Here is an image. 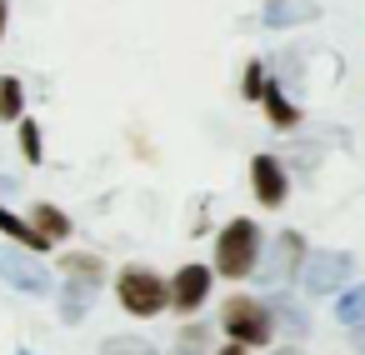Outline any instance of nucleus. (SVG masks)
<instances>
[{"mask_svg":"<svg viewBox=\"0 0 365 355\" xmlns=\"http://www.w3.org/2000/svg\"><path fill=\"white\" fill-rule=\"evenodd\" d=\"M255 265H260V225L245 215L225 220V230L215 235V270L225 280H245Z\"/></svg>","mask_w":365,"mask_h":355,"instance_id":"obj_1","label":"nucleus"},{"mask_svg":"<svg viewBox=\"0 0 365 355\" xmlns=\"http://www.w3.org/2000/svg\"><path fill=\"white\" fill-rule=\"evenodd\" d=\"M66 285H56L61 290V320L66 325H81V315H91V305H96V295H101V260L96 255H71L66 260Z\"/></svg>","mask_w":365,"mask_h":355,"instance_id":"obj_2","label":"nucleus"},{"mask_svg":"<svg viewBox=\"0 0 365 355\" xmlns=\"http://www.w3.org/2000/svg\"><path fill=\"white\" fill-rule=\"evenodd\" d=\"M220 330L230 340H240V345H265L270 330H275V320H270V305H260L250 295H230L225 310H220Z\"/></svg>","mask_w":365,"mask_h":355,"instance_id":"obj_3","label":"nucleus"},{"mask_svg":"<svg viewBox=\"0 0 365 355\" xmlns=\"http://www.w3.org/2000/svg\"><path fill=\"white\" fill-rule=\"evenodd\" d=\"M0 280L16 285L21 295H51L56 275L41 265V255H31L26 245H0Z\"/></svg>","mask_w":365,"mask_h":355,"instance_id":"obj_4","label":"nucleus"},{"mask_svg":"<svg viewBox=\"0 0 365 355\" xmlns=\"http://www.w3.org/2000/svg\"><path fill=\"white\" fill-rule=\"evenodd\" d=\"M350 275H355V255H350V250H315V255H305V265H300L305 295H330V290L350 285Z\"/></svg>","mask_w":365,"mask_h":355,"instance_id":"obj_5","label":"nucleus"},{"mask_svg":"<svg viewBox=\"0 0 365 355\" xmlns=\"http://www.w3.org/2000/svg\"><path fill=\"white\" fill-rule=\"evenodd\" d=\"M120 305L130 310V315H160L165 305H170V285L160 280V275H150V270H140V265H130V270H120Z\"/></svg>","mask_w":365,"mask_h":355,"instance_id":"obj_6","label":"nucleus"},{"mask_svg":"<svg viewBox=\"0 0 365 355\" xmlns=\"http://www.w3.org/2000/svg\"><path fill=\"white\" fill-rule=\"evenodd\" d=\"M300 265H305V235H300V230H280V235L270 240V250H265L260 280H265L270 290H280V285H290V280L300 275Z\"/></svg>","mask_w":365,"mask_h":355,"instance_id":"obj_7","label":"nucleus"},{"mask_svg":"<svg viewBox=\"0 0 365 355\" xmlns=\"http://www.w3.org/2000/svg\"><path fill=\"white\" fill-rule=\"evenodd\" d=\"M250 190H255V200H260V205L280 210V205H285V195H290L285 160H280V155H255V160H250Z\"/></svg>","mask_w":365,"mask_h":355,"instance_id":"obj_8","label":"nucleus"},{"mask_svg":"<svg viewBox=\"0 0 365 355\" xmlns=\"http://www.w3.org/2000/svg\"><path fill=\"white\" fill-rule=\"evenodd\" d=\"M205 295H210V270L205 265H180L175 280H170V305L185 310V315H195L205 305Z\"/></svg>","mask_w":365,"mask_h":355,"instance_id":"obj_9","label":"nucleus"},{"mask_svg":"<svg viewBox=\"0 0 365 355\" xmlns=\"http://www.w3.org/2000/svg\"><path fill=\"white\" fill-rule=\"evenodd\" d=\"M315 16H320L315 0H270V6L260 11V26H270V31H290V26H310Z\"/></svg>","mask_w":365,"mask_h":355,"instance_id":"obj_10","label":"nucleus"},{"mask_svg":"<svg viewBox=\"0 0 365 355\" xmlns=\"http://www.w3.org/2000/svg\"><path fill=\"white\" fill-rule=\"evenodd\" d=\"M265 305H270V320H275L285 335H295V340H300V335L310 330V315H305V310H300L285 290H270V300H265Z\"/></svg>","mask_w":365,"mask_h":355,"instance_id":"obj_11","label":"nucleus"},{"mask_svg":"<svg viewBox=\"0 0 365 355\" xmlns=\"http://www.w3.org/2000/svg\"><path fill=\"white\" fill-rule=\"evenodd\" d=\"M260 106H265V115H270L275 130H295V125H300V110H295V101L280 91V81L260 91Z\"/></svg>","mask_w":365,"mask_h":355,"instance_id":"obj_12","label":"nucleus"},{"mask_svg":"<svg viewBox=\"0 0 365 355\" xmlns=\"http://www.w3.org/2000/svg\"><path fill=\"white\" fill-rule=\"evenodd\" d=\"M0 235H11L16 245H26V250H36V255H41V250H51V240H46L31 220H21L16 210H6V205H0Z\"/></svg>","mask_w":365,"mask_h":355,"instance_id":"obj_13","label":"nucleus"},{"mask_svg":"<svg viewBox=\"0 0 365 355\" xmlns=\"http://www.w3.org/2000/svg\"><path fill=\"white\" fill-rule=\"evenodd\" d=\"M31 225H36V230H41V235H46L51 245L71 240V215H66L61 205H46V200H41V205L31 210Z\"/></svg>","mask_w":365,"mask_h":355,"instance_id":"obj_14","label":"nucleus"},{"mask_svg":"<svg viewBox=\"0 0 365 355\" xmlns=\"http://www.w3.org/2000/svg\"><path fill=\"white\" fill-rule=\"evenodd\" d=\"M26 115V86L16 76H0V125H16Z\"/></svg>","mask_w":365,"mask_h":355,"instance_id":"obj_15","label":"nucleus"},{"mask_svg":"<svg viewBox=\"0 0 365 355\" xmlns=\"http://www.w3.org/2000/svg\"><path fill=\"white\" fill-rule=\"evenodd\" d=\"M101 355H160V350L140 335H110V340H101Z\"/></svg>","mask_w":365,"mask_h":355,"instance_id":"obj_16","label":"nucleus"},{"mask_svg":"<svg viewBox=\"0 0 365 355\" xmlns=\"http://www.w3.org/2000/svg\"><path fill=\"white\" fill-rule=\"evenodd\" d=\"M335 315H340V325H365V285L345 290L340 305H335Z\"/></svg>","mask_w":365,"mask_h":355,"instance_id":"obj_17","label":"nucleus"},{"mask_svg":"<svg viewBox=\"0 0 365 355\" xmlns=\"http://www.w3.org/2000/svg\"><path fill=\"white\" fill-rule=\"evenodd\" d=\"M16 125H21V150H26V160H31V165H41V155H46V145H41V125H36V120H26V115H21Z\"/></svg>","mask_w":365,"mask_h":355,"instance_id":"obj_18","label":"nucleus"},{"mask_svg":"<svg viewBox=\"0 0 365 355\" xmlns=\"http://www.w3.org/2000/svg\"><path fill=\"white\" fill-rule=\"evenodd\" d=\"M210 345V325H185L180 330V355H205Z\"/></svg>","mask_w":365,"mask_h":355,"instance_id":"obj_19","label":"nucleus"},{"mask_svg":"<svg viewBox=\"0 0 365 355\" xmlns=\"http://www.w3.org/2000/svg\"><path fill=\"white\" fill-rule=\"evenodd\" d=\"M260 91H265V66L250 61V66H245V86H240V96H245V101H260Z\"/></svg>","mask_w":365,"mask_h":355,"instance_id":"obj_20","label":"nucleus"},{"mask_svg":"<svg viewBox=\"0 0 365 355\" xmlns=\"http://www.w3.org/2000/svg\"><path fill=\"white\" fill-rule=\"evenodd\" d=\"M16 190H21V180H16V175H0V195H16Z\"/></svg>","mask_w":365,"mask_h":355,"instance_id":"obj_21","label":"nucleus"},{"mask_svg":"<svg viewBox=\"0 0 365 355\" xmlns=\"http://www.w3.org/2000/svg\"><path fill=\"white\" fill-rule=\"evenodd\" d=\"M350 340H355V350L365 355V325H355V330H350Z\"/></svg>","mask_w":365,"mask_h":355,"instance_id":"obj_22","label":"nucleus"},{"mask_svg":"<svg viewBox=\"0 0 365 355\" xmlns=\"http://www.w3.org/2000/svg\"><path fill=\"white\" fill-rule=\"evenodd\" d=\"M245 350H250V345H240V340H230V345H225L220 355H245Z\"/></svg>","mask_w":365,"mask_h":355,"instance_id":"obj_23","label":"nucleus"},{"mask_svg":"<svg viewBox=\"0 0 365 355\" xmlns=\"http://www.w3.org/2000/svg\"><path fill=\"white\" fill-rule=\"evenodd\" d=\"M6 16H11V11H6V0H0V36H6Z\"/></svg>","mask_w":365,"mask_h":355,"instance_id":"obj_24","label":"nucleus"},{"mask_svg":"<svg viewBox=\"0 0 365 355\" xmlns=\"http://www.w3.org/2000/svg\"><path fill=\"white\" fill-rule=\"evenodd\" d=\"M275 355H300V350H295V345H290V350H275Z\"/></svg>","mask_w":365,"mask_h":355,"instance_id":"obj_25","label":"nucleus"},{"mask_svg":"<svg viewBox=\"0 0 365 355\" xmlns=\"http://www.w3.org/2000/svg\"><path fill=\"white\" fill-rule=\"evenodd\" d=\"M16 355H31V350H16Z\"/></svg>","mask_w":365,"mask_h":355,"instance_id":"obj_26","label":"nucleus"}]
</instances>
